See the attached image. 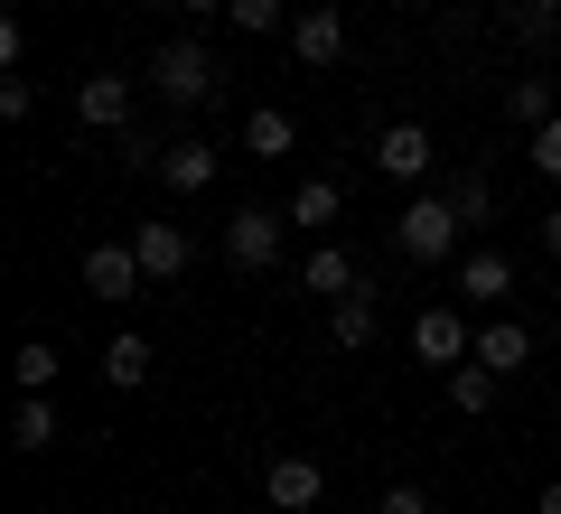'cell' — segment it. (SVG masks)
<instances>
[{
  "label": "cell",
  "mask_w": 561,
  "mask_h": 514,
  "mask_svg": "<svg viewBox=\"0 0 561 514\" xmlns=\"http://www.w3.org/2000/svg\"><path fill=\"white\" fill-rule=\"evenodd\" d=\"M300 290H319V299H346V290H365V272H356V253H346V243H319V253L300 262Z\"/></svg>",
  "instance_id": "14"
},
{
  "label": "cell",
  "mask_w": 561,
  "mask_h": 514,
  "mask_svg": "<svg viewBox=\"0 0 561 514\" xmlns=\"http://www.w3.org/2000/svg\"><path fill=\"white\" fill-rule=\"evenodd\" d=\"M459 299H515V253L468 243V253H459Z\"/></svg>",
  "instance_id": "12"
},
{
  "label": "cell",
  "mask_w": 561,
  "mask_h": 514,
  "mask_svg": "<svg viewBox=\"0 0 561 514\" xmlns=\"http://www.w3.org/2000/svg\"><path fill=\"white\" fill-rule=\"evenodd\" d=\"M478 365L524 375V365H534V328H524V318H486V328H478Z\"/></svg>",
  "instance_id": "13"
},
{
  "label": "cell",
  "mask_w": 561,
  "mask_h": 514,
  "mask_svg": "<svg viewBox=\"0 0 561 514\" xmlns=\"http://www.w3.org/2000/svg\"><path fill=\"white\" fill-rule=\"evenodd\" d=\"M449 412H468V421H478V412H496V365H478V356H468V365H449Z\"/></svg>",
  "instance_id": "19"
},
{
  "label": "cell",
  "mask_w": 561,
  "mask_h": 514,
  "mask_svg": "<svg viewBox=\"0 0 561 514\" xmlns=\"http://www.w3.org/2000/svg\"><path fill=\"white\" fill-rule=\"evenodd\" d=\"M496 10H524V0H496Z\"/></svg>",
  "instance_id": "32"
},
{
  "label": "cell",
  "mask_w": 561,
  "mask_h": 514,
  "mask_svg": "<svg viewBox=\"0 0 561 514\" xmlns=\"http://www.w3.org/2000/svg\"><path fill=\"white\" fill-rule=\"evenodd\" d=\"M383 10H412V0H383Z\"/></svg>",
  "instance_id": "31"
},
{
  "label": "cell",
  "mask_w": 561,
  "mask_h": 514,
  "mask_svg": "<svg viewBox=\"0 0 561 514\" xmlns=\"http://www.w3.org/2000/svg\"><path fill=\"white\" fill-rule=\"evenodd\" d=\"M534 243H542V253H552V262H561V206H552V216H542V225H534Z\"/></svg>",
  "instance_id": "28"
},
{
  "label": "cell",
  "mask_w": 561,
  "mask_h": 514,
  "mask_svg": "<svg viewBox=\"0 0 561 514\" xmlns=\"http://www.w3.org/2000/svg\"><path fill=\"white\" fill-rule=\"evenodd\" d=\"M131 253H140V272H150V281H179L197 243H187V225H160V216H150V225H131Z\"/></svg>",
  "instance_id": "10"
},
{
  "label": "cell",
  "mask_w": 561,
  "mask_h": 514,
  "mask_svg": "<svg viewBox=\"0 0 561 514\" xmlns=\"http://www.w3.org/2000/svg\"><path fill=\"white\" fill-rule=\"evenodd\" d=\"M552 113H561V84L552 76H515V84H505V122H515V132H542Z\"/></svg>",
  "instance_id": "17"
},
{
  "label": "cell",
  "mask_w": 561,
  "mask_h": 514,
  "mask_svg": "<svg viewBox=\"0 0 561 514\" xmlns=\"http://www.w3.org/2000/svg\"><path fill=\"white\" fill-rule=\"evenodd\" d=\"M290 57H300V66H319V76H328V66L346 57V20H337V10H328V0H319V10H300V20H290Z\"/></svg>",
  "instance_id": "9"
},
{
  "label": "cell",
  "mask_w": 561,
  "mask_h": 514,
  "mask_svg": "<svg viewBox=\"0 0 561 514\" xmlns=\"http://www.w3.org/2000/svg\"><path fill=\"white\" fill-rule=\"evenodd\" d=\"M10 384H20V393H57V346H47V336H20V356H10Z\"/></svg>",
  "instance_id": "20"
},
{
  "label": "cell",
  "mask_w": 561,
  "mask_h": 514,
  "mask_svg": "<svg viewBox=\"0 0 561 514\" xmlns=\"http://www.w3.org/2000/svg\"><path fill=\"white\" fill-rule=\"evenodd\" d=\"M150 169H160V187H169V197H206L225 159L206 150V140H160V159H150Z\"/></svg>",
  "instance_id": "8"
},
{
  "label": "cell",
  "mask_w": 561,
  "mask_h": 514,
  "mask_svg": "<svg viewBox=\"0 0 561 514\" xmlns=\"http://www.w3.org/2000/svg\"><path fill=\"white\" fill-rule=\"evenodd\" d=\"M280 235H290L280 206H234V216H225V262H234V272H272Z\"/></svg>",
  "instance_id": "4"
},
{
  "label": "cell",
  "mask_w": 561,
  "mask_h": 514,
  "mask_svg": "<svg viewBox=\"0 0 561 514\" xmlns=\"http://www.w3.org/2000/svg\"><path fill=\"white\" fill-rule=\"evenodd\" d=\"M337 206H346V197H337V179H309L300 197H290V225H309V235H319V225H337Z\"/></svg>",
  "instance_id": "23"
},
{
  "label": "cell",
  "mask_w": 561,
  "mask_h": 514,
  "mask_svg": "<svg viewBox=\"0 0 561 514\" xmlns=\"http://www.w3.org/2000/svg\"><path fill=\"white\" fill-rule=\"evenodd\" d=\"M225 20H234L243 38H272V28H280V0H225Z\"/></svg>",
  "instance_id": "25"
},
{
  "label": "cell",
  "mask_w": 561,
  "mask_h": 514,
  "mask_svg": "<svg viewBox=\"0 0 561 514\" xmlns=\"http://www.w3.org/2000/svg\"><path fill=\"white\" fill-rule=\"evenodd\" d=\"M375 290H346V299H328V336H337V346H375Z\"/></svg>",
  "instance_id": "18"
},
{
  "label": "cell",
  "mask_w": 561,
  "mask_h": 514,
  "mask_svg": "<svg viewBox=\"0 0 561 514\" xmlns=\"http://www.w3.org/2000/svg\"><path fill=\"white\" fill-rule=\"evenodd\" d=\"M375 169H383V179H402V187H431L440 150H431L421 122H383V132H375Z\"/></svg>",
  "instance_id": "5"
},
{
  "label": "cell",
  "mask_w": 561,
  "mask_h": 514,
  "mask_svg": "<svg viewBox=\"0 0 561 514\" xmlns=\"http://www.w3.org/2000/svg\"><path fill=\"white\" fill-rule=\"evenodd\" d=\"M150 365H160V356H150V336H140V328H122L113 346H103V384H113V393H140Z\"/></svg>",
  "instance_id": "15"
},
{
  "label": "cell",
  "mask_w": 561,
  "mask_h": 514,
  "mask_svg": "<svg viewBox=\"0 0 561 514\" xmlns=\"http://www.w3.org/2000/svg\"><path fill=\"white\" fill-rule=\"evenodd\" d=\"M150 84H160V103H179V113H197V103L225 94V66L206 57L197 38H169L160 57H150Z\"/></svg>",
  "instance_id": "2"
},
{
  "label": "cell",
  "mask_w": 561,
  "mask_h": 514,
  "mask_svg": "<svg viewBox=\"0 0 561 514\" xmlns=\"http://www.w3.org/2000/svg\"><path fill=\"white\" fill-rule=\"evenodd\" d=\"M524 159H534L542 179H552V187H561V113H552V122H542V132H524Z\"/></svg>",
  "instance_id": "24"
},
{
  "label": "cell",
  "mask_w": 561,
  "mask_h": 514,
  "mask_svg": "<svg viewBox=\"0 0 561 514\" xmlns=\"http://www.w3.org/2000/svg\"><path fill=\"white\" fill-rule=\"evenodd\" d=\"M375 514H431V495H421V487H412V477H393V487H383V495H375Z\"/></svg>",
  "instance_id": "27"
},
{
  "label": "cell",
  "mask_w": 561,
  "mask_h": 514,
  "mask_svg": "<svg viewBox=\"0 0 561 514\" xmlns=\"http://www.w3.org/2000/svg\"><path fill=\"white\" fill-rule=\"evenodd\" d=\"M243 150L253 159H290L300 150V122L280 113V103H253V113H243Z\"/></svg>",
  "instance_id": "16"
},
{
  "label": "cell",
  "mask_w": 561,
  "mask_h": 514,
  "mask_svg": "<svg viewBox=\"0 0 561 514\" xmlns=\"http://www.w3.org/2000/svg\"><path fill=\"white\" fill-rule=\"evenodd\" d=\"M449 206H459V225H496V187H486L478 169H459V179H449Z\"/></svg>",
  "instance_id": "22"
},
{
  "label": "cell",
  "mask_w": 561,
  "mask_h": 514,
  "mask_svg": "<svg viewBox=\"0 0 561 514\" xmlns=\"http://www.w3.org/2000/svg\"><path fill=\"white\" fill-rule=\"evenodd\" d=\"M179 10H206V20H216V10H225V0H179Z\"/></svg>",
  "instance_id": "30"
},
{
  "label": "cell",
  "mask_w": 561,
  "mask_h": 514,
  "mask_svg": "<svg viewBox=\"0 0 561 514\" xmlns=\"http://www.w3.org/2000/svg\"><path fill=\"white\" fill-rule=\"evenodd\" d=\"M412 356L449 375V365H468V356H478V328H468L459 309H421V318H412Z\"/></svg>",
  "instance_id": "6"
},
{
  "label": "cell",
  "mask_w": 561,
  "mask_h": 514,
  "mask_svg": "<svg viewBox=\"0 0 561 514\" xmlns=\"http://www.w3.org/2000/svg\"><path fill=\"white\" fill-rule=\"evenodd\" d=\"M262 505H272V514H319V505H328V468H319L309 449L262 458Z\"/></svg>",
  "instance_id": "3"
},
{
  "label": "cell",
  "mask_w": 561,
  "mask_h": 514,
  "mask_svg": "<svg viewBox=\"0 0 561 514\" xmlns=\"http://www.w3.org/2000/svg\"><path fill=\"white\" fill-rule=\"evenodd\" d=\"M534 514H561V477H552V487H542V495H534Z\"/></svg>",
  "instance_id": "29"
},
{
  "label": "cell",
  "mask_w": 561,
  "mask_h": 514,
  "mask_svg": "<svg viewBox=\"0 0 561 514\" xmlns=\"http://www.w3.org/2000/svg\"><path fill=\"white\" fill-rule=\"evenodd\" d=\"M131 113H140V84L131 76H84L76 84V122H84V132H131Z\"/></svg>",
  "instance_id": "7"
},
{
  "label": "cell",
  "mask_w": 561,
  "mask_h": 514,
  "mask_svg": "<svg viewBox=\"0 0 561 514\" xmlns=\"http://www.w3.org/2000/svg\"><path fill=\"white\" fill-rule=\"evenodd\" d=\"M140 281H150V272H140L131 243H94V253H84V290H94V299H131Z\"/></svg>",
  "instance_id": "11"
},
{
  "label": "cell",
  "mask_w": 561,
  "mask_h": 514,
  "mask_svg": "<svg viewBox=\"0 0 561 514\" xmlns=\"http://www.w3.org/2000/svg\"><path fill=\"white\" fill-rule=\"evenodd\" d=\"M10 439H20V449H57V402H47V393H20V421H10Z\"/></svg>",
  "instance_id": "21"
},
{
  "label": "cell",
  "mask_w": 561,
  "mask_h": 514,
  "mask_svg": "<svg viewBox=\"0 0 561 514\" xmlns=\"http://www.w3.org/2000/svg\"><path fill=\"white\" fill-rule=\"evenodd\" d=\"M459 206H449V187H421L412 206H402L393 216V253L402 262H421V272H431V262H459Z\"/></svg>",
  "instance_id": "1"
},
{
  "label": "cell",
  "mask_w": 561,
  "mask_h": 514,
  "mask_svg": "<svg viewBox=\"0 0 561 514\" xmlns=\"http://www.w3.org/2000/svg\"><path fill=\"white\" fill-rule=\"evenodd\" d=\"M28 113H38V84H28V76H0V122H28Z\"/></svg>",
  "instance_id": "26"
}]
</instances>
